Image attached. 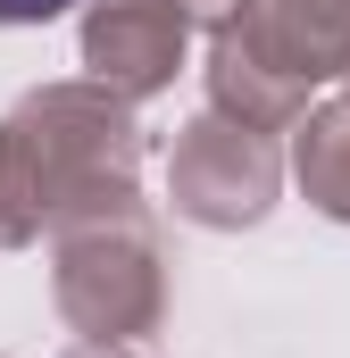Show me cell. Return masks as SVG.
<instances>
[{
  "label": "cell",
  "mask_w": 350,
  "mask_h": 358,
  "mask_svg": "<svg viewBox=\"0 0 350 358\" xmlns=\"http://www.w3.org/2000/svg\"><path fill=\"white\" fill-rule=\"evenodd\" d=\"M50 8H67V0H0V17H50Z\"/></svg>",
  "instance_id": "obj_1"
}]
</instances>
